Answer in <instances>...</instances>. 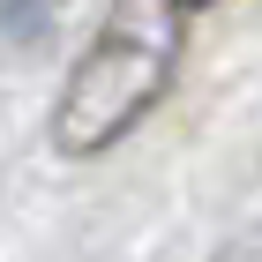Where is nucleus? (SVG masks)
I'll return each mask as SVG.
<instances>
[{
    "instance_id": "1",
    "label": "nucleus",
    "mask_w": 262,
    "mask_h": 262,
    "mask_svg": "<svg viewBox=\"0 0 262 262\" xmlns=\"http://www.w3.org/2000/svg\"><path fill=\"white\" fill-rule=\"evenodd\" d=\"M180 0H113L98 23V38L82 45V60L60 82V113H53V142L68 158H98L127 127L165 98V82L180 68Z\"/></svg>"
},
{
    "instance_id": "2",
    "label": "nucleus",
    "mask_w": 262,
    "mask_h": 262,
    "mask_svg": "<svg viewBox=\"0 0 262 262\" xmlns=\"http://www.w3.org/2000/svg\"><path fill=\"white\" fill-rule=\"evenodd\" d=\"M180 8H210V0H180Z\"/></svg>"
}]
</instances>
